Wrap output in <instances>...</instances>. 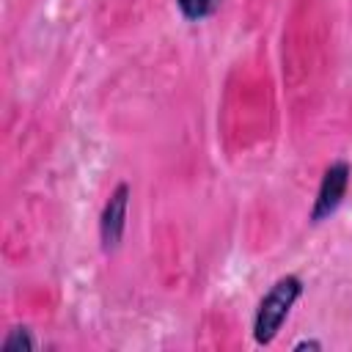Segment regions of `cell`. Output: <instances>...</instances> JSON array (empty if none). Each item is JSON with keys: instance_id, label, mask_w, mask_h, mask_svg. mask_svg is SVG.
<instances>
[{"instance_id": "obj_1", "label": "cell", "mask_w": 352, "mask_h": 352, "mask_svg": "<svg viewBox=\"0 0 352 352\" xmlns=\"http://www.w3.org/2000/svg\"><path fill=\"white\" fill-rule=\"evenodd\" d=\"M300 294H302L300 275H283L267 289V294L258 300V308L253 316V341L258 346H267L275 341V336L280 333V327H283L289 311L294 308V302L300 300Z\"/></svg>"}, {"instance_id": "obj_2", "label": "cell", "mask_w": 352, "mask_h": 352, "mask_svg": "<svg viewBox=\"0 0 352 352\" xmlns=\"http://www.w3.org/2000/svg\"><path fill=\"white\" fill-rule=\"evenodd\" d=\"M349 176H352V168H349L346 160H336V162H330L324 168L322 182H319V190H316V198H314V206H311V223L314 226L322 223V220H327L330 214H336V209L346 198Z\"/></svg>"}, {"instance_id": "obj_3", "label": "cell", "mask_w": 352, "mask_h": 352, "mask_svg": "<svg viewBox=\"0 0 352 352\" xmlns=\"http://www.w3.org/2000/svg\"><path fill=\"white\" fill-rule=\"evenodd\" d=\"M126 206H129V184L121 182V184L110 192V198H107V204H104V209H102V217H99V239H102V250H104V253L118 250V245H121V239H124Z\"/></svg>"}, {"instance_id": "obj_4", "label": "cell", "mask_w": 352, "mask_h": 352, "mask_svg": "<svg viewBox=\"0 0 352 352\" xmlns=\"http://www.w3.org/2000/svg\"><path fill=\"white\" fill-rule=\"evenodd\" d=\"M38 344H36V338H33V330H28V327H11L8 333H6V338H3V344H0V349L3 352H30V349H36Z\"/></svg>"}, {"instance_id": "obj_5", "label": "cell", "mask_w": 352, "mask_h": 352, "mask_svg": "<svg viewBox=\"0 0 352 352\" xmlns=\"http://www.w3.org/2000/svg\"><path fill=\"white\" fill-rule=\"evenodd\" d=\"M176 6H179V11H182L184 19L201 22V19H206V16H212L217 11L220 0H176Z\"/></svg>"}, {"instance_id": "obj_6", "label": "cell", "mask_w": 352, "mask_h": 352, "mask_svg": "<svg viewBox=\"0 0 352 352\" xmlns=\"http://www.w3.org/2000/svg\"><path fill=\"white\" fill-rule=\"evenodd\" d=\"M302 349H322V341H314V338H302L294 344V352H302Z\"/></svg>"}]
</instances>
